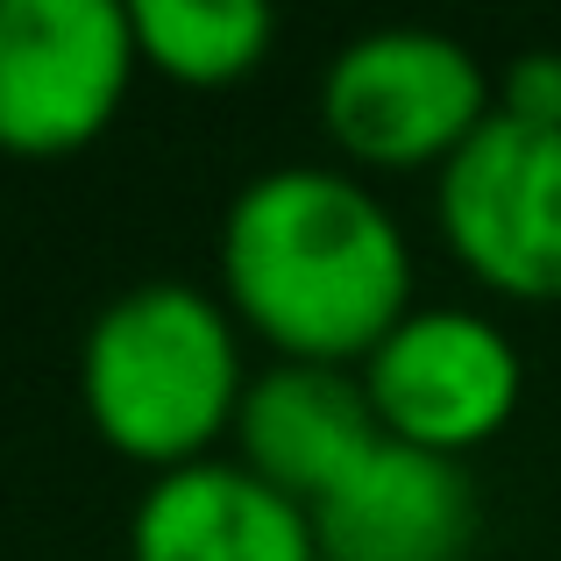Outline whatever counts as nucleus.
<instances>
[{
  "instance_id": "obj_1",
  "label": "nucleus",
  "mask_w": 561,
  "mask_h": 561,
  "mask_svg": "<svg viewBox=\"0 0 561 561\" xmlns=\"http://www.w3.org/2000/svg\"><path fill=\"white\" fill-rule=\"evenodd\" d=\"M220 299L285 363H348L412 313V242L348 171H256L220 214Z\"/></svg>"
},
{
  "instance_id": "obj_2",
  "label": "nucleus",
  "mask_w": 561,
  "mask_h": 561,
  "mask_svg": "<svg viewBox=\"0 0 561 561\" xmlns=\"http://www.w3.org/2000/svg\"><path fill=\"white\" fill-rule=\"evenodd\" d=\"M249 370L242 320L220 291L185 277H142L93 313L79 342V398L93 434L150 477L214 455L234 434Z\"/></svg>"
},
{
  "instance_id": "obj_3",
  "label": "nucleus",
  "mask_w": 561,
  "mask_h": 561,
  "mask_svg": "<svg viewBox=\"0 0 561 561\" xmlns=\"http://www.w3.org/2000/svg\"><path fill=\"white\" fill-rule=\"evenodd\" d=\"M491 114V71L448 28H363L320 71V128L370 171H440Z\"/></svg>"
},
{
  "instance_id": "obj_4",
  "label": "nucleus",
  "mask_w": 561,
  "mask_h": 561,
  "mask_svg": "<svg viewBox=\"0 0 561 561\" xmlns=\"http://www.w3.org/2000/svg\"><path fill=\"white\" fill-rule=\"evenodd\" d=\"M448 249L505 299H561V128L497 107L434 171Z\"/></svg>"
},
{
  "instance_id": "obj_5",
  "label": "nucleus",
  "mask_w": 561,
  "mask_h": 561,
  "mask_svg": "<svg viewBox=\"0 0 561 561\" xmlns=\"http://www.w3.org/2000/svg\"><path fill=\"white\" fill-rule=\"evenodd\" d=\"M136 65L128 0H0V150L65 157L93 142Z\"/></svg>"
},
{
  "instance_id": "obj_6",
  "label": "nucleus",
  "mask_w": 561,
  "mask_h": 561,
  "mask_svg": "<svg viewBox=\"0 0 561 561\" xmlns=\"http://www.w3.org/2000/svg\"><path fill=\"white\" fill-rule=\"evenodd\" d=\"M363 391L391 440L455 455L491 440L519 412L526 370L512 334L477 306H412L363 356Z\"/></svg>"
},
{
  "instance_id": "obj_7",
  "label": "nucleus",
  "mask_w": 561,
  "mask_h": 561,
  "mask_svg": "<svg viewBox=\"0 0 561 561\" xmlns=\"http://www.w3.org/2000/svg\"><path fill=\"white\" fill-rule=\"evenodd\" d=\"M383 440L391 434L363 391V370H348V363L277 356L263 377H249L242 412H234V462H249L306 512L342 491Z\"/></svg>"
},
{
  "instance_id": "obj_8",
  "label": "nucleus",
  "mask_w": 561,
  "mask_h": 561,
  "mask_svg": "<svg viewBox=\"0 0 561 561\" xmlns=\"http://www.w3.org/2000/svg\"><path fill=\"white\" fill-rule=\"evenodd\" d=\"M128 561H320L313 512L234 455L150 477L128 512Z\"/></svg>"
},
{
  "instance_id": "obj_9",
  "label": "nucleus",
  "mask_w": 561,
  "mask_h": 561,
  "mask_svg": "<svg viewBox=\"0 0 561 561\" xmlns=\"http://www.w3.org/2000/svg\"><path fill=\"white\" fill-rule=\"evenodd\" d=\"M477 534V483L455 455L383 440L370 462L313 505L320 561H462Z\"/></svg>"
},
{
  "instance_id": "obj_10",
  "label": "nucleus",
  "mask_w": 561,
  "mask_h": 561,
  "mask_svg": "<svg viewBox=\"0 0 561 561\" xmlns=\"http://www.w3.org/2000/svg\"><path fill=\"white\" fill-rule=\"evenodd\" d=\"M142 65L185 85H228L263 65L277 14L263 0H128Z\"/></svg>"
},
{
  "instance_id": "obj_11",
  "label": "nucleus",
  "mask_w": 561,
  "mask_h": 561,
  "mask_svg": "<svg viewBox=\"0 0 561 561\" xmlns=\"http://www.w3.org/2000/svg\"><path fill=\"white\" fill-rule=\"evenodd\" d=\"M497 107L519 114V122H548V128H561V57H554V50H526L519 65H512L505 100H497Z\"/></svg>"
}]
</instances>
